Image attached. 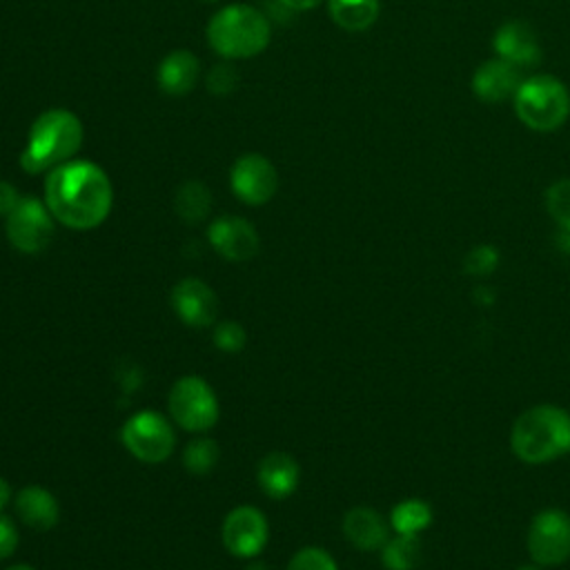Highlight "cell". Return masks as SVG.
<instances>
[{"label":"cell","instance_id":"6da1fadb","mask_svg":"<svg viewBox=\"0 0 570 570\" xmlns=\"http://www.w3.org/2000/svg\"><path fill=\"white\" fill-rule=\"evenodd\" d=\"M45 203L53 218L69 229H94L111 212L114 187L102 167L91 160H69L49 171Z\"/></svg>","mask_w":570,"mask_h":570},{"label":"cell","instance_id":"7a4b0ae2","mask_svg":"<svg viewBox=\"0 0 570 570\" xmlns=\"http://www.w3.org/2000/svg\"><path fill=\"white\" fill-rule=\"evenodd\" d=\"M85 138L80 118L62 107L42 111L29 134L27 145L20 151V167L27 174L51 171L78 154Z\"/></svg>","mask_w":570,"mask_h":570},{"label":"cell","instance_id":"3957f363","mask_svg":"<svg viewBox=\"0 0 570 570\" xmlns=\"http://www.w3.org/2000/svg\"><path fill=\"white\" fill-rule=\"evenodd\" d=\"M510 448L517 459L532 465L563 456L570 450V414L550 403L528 407L512 423Z\"/></svg>","mask_w":570,"mask_h":570},{"label":"cell","instance_id":"277c9868","mask_svg":"<svg viewBox=\"0 0 570 570\" xmlns=\"http://www.w3.org/2000/svg\"><path fill=\"white\" fill-rule=\"evenodd\" d=\"M272 24L265 13L249 4H227L207 24L209 47L225 60H247L267 49Z\"/></svg>","mask_w":570,"mask_h":570},{"label":"cell","instance_id":"5b68a950","mask_svg":"<svg viewBox=\"0 0 570 570\" xmlns=\"http://www.w3.org/2000/svg\"><path fill=\"white\" fill-rule=\"evenodd\" d=\"M517 118L534 131H554L570 116V91L554 76L523 78L514 94Z\"/></svg>","mask_w":570,"mask_h":570},{"label":"cell","instance_id":"8992f818","mask_svg":"<svg viewBox=\"0 0 570 570\" xmlns=\"http://www.w3.org/2000/svg\"><path fill=\"white\" fill-rule=\"evenodd\" d=\"M169 414L171 419L189 432L209 430L220 414L218 399L209 383L200 376H183L169 390Z\"/></svg>","mask_w":570,"mask_h":570},{"label":"cell","instance_id":"52a82bcc","mask_svg":"<svg viewBox=\"0 0 570 570\" xmlns=\"http://www.w3.org/2000/svg\"><path fill=\"white\" fill-rule=\"evenodd\" d=\"M120 441L129 454L145 463L165 461L176 445L169 421L154 410H140L131 414L120 428Z\"/></svg>","mask_w":570,"mask_h":570},{"label":"cell","instance_id":"ba28073f","mask_svg":"<svg viewBox=\"0 0 570 570\" xmlns=\"http://www.w3.org/2000/svg\"><path fill=\"white\" fill-rule=\"evenodd\" d=\"M4 218L7 238L22 254H38L53 238L56 218L47 203L36 196H20L18 205Z\"/></svg>","mask_w":570,"mask_h":570},{"label":"cell","instance_id":"9c48e42d","mask_svg":"<svg viewBox=\"0 0 570 570\" xmlns=\"http://www.w3.org/2000/svg\"><path fill=\"white\" fill-rule=\"evenodd\" d=\"M528 554L537 566H561L570 559V514L561 508L537 512L528 528Z\"/></svg>","mask_w":570,"mask_h":570},{"label":"cell","instance_id":"30bf717a","mask_svg":"<svg viewBox=\"0 0 570 570\" xmlns=\"http://www.w3.org/2000/svg\"><path fill=\"white\" fill-rule=\"evenodd\" d=\"M229 185L245 205H265L278 189V171L263 154H243L232 165Z\"/></svg>","mask_w":570,"mask_h":570},{"label":"cell","instance_id":"8fae6325","mask_svg":"<svg viewBox=\"0 0 570 570\" xmlns=\"http://www.w3.org/2000/svg\"><path fill=\"white\" fill-rule=\"evenodd\" d=\"M220 534H223V546L234 557L249 559L265 548L269 528H267L265 514L258 508L238 505L225 517Z\"/></svg>","mask_w":570,"mask_h":570},{"label":"cell","instance_id":"7c38bea8","mask_svg":"<svg viewBox=\"0 0 570 570\" xmlns=\"http://www.w3.org/2000/svg\"><path fill=\"white\" fill-rule=\"evenodd\" d=\"M209 245L227 261H249L258 254V232L247 218L218 216L207 229Z\"/></svg>","mask_w":570,"mask_h":570},{"label":"cell","instance_id":"4fadbf2b","mask_svg":"<svg viewBox=\"0 0 570 570\" xmlns=\"http://www.w3.org/2000/svg\"><path fill=\"white\" fill-rule=\"evenodd\" d=\"M171 307L178 314V318L189 327H207L216 321L218 314V298L214 289L200 281V278H183L174 285L171 294Z\"/></svg>","mask_w":570,"mask_h":570},{"label":"cell","instance_id":"5bb4252c","mask_svg":"<svg viewBox=\"0 0 570 570\" xmlns=\"http://www.w3.org/2000/svg\"><path fill=\"white\" fill-rule=\"evenodd\" d=\"M492 47L497 51V58H503L519 69L541 62V45L537 40V33L519 20L501 24L492 38Z\"/></svg>","mask_w":570,"mask_h":570},{"label":"cell","instance_id":"9a60e30c","mask_svg":"<svg viewBox=\"0 0 570 570\" xmlns=\"http://www.w3.org/2000/svg\"><path fill=\"white\" fill-rule=\"evenodd\" d=\"M521 69L503 58L483 62L472 76V91L483 102H501L514 98L521 87Z\"/></svg>","mask_w":570,"mask_h":570},{"label":"cell","instance_id":"2e32d148","mask_svg":"<svg viewBox=\"0 0 570 570\" xmlns=\"http://www.w3.org/2000/svg\"><path fill=\"white\" fill-rule=\"evenodd\" d=\"M158 87L169 96L189 94L200 78V62L189 49L169 51L158 65Z\"/></svg>","mask_w":570,"mask_h":570},{"label":"cell","instance_id":"e0dca14e","mask_svg":"<svg viewBox=\"0 0 570 570\" xmlns=\"http://www.w3.org/2000/svg\"><path fill=\"white\" fill-rule=\"evenodd\" d=\"M343 532L347 541L358 548V550H381L387 541V523L385 519L367 508V505H356L345 512L343 517Z\"/></svg>","mask_w":570,"mask_h":570},{"label":"cell","instance_id":"ac0fdd59","mask_svg":"<svg viewBox=\"0 0 570 570\" xmlns=\"http://www.w3.org/2000/svg\"><path fill=\"white\" fill-rule=\"evenodd\" d=\"M16 512L33 530H51L60 519L58 499L42 485H24L16 494Z\"/></svg>","mask_w":570,"mask_h":570},{"label":"cell","instance_id":"d6986e66","mask_svg":"<svg viewBox=\"0 0 570 570\" xmlns=\"http://www.w3.org/2000/svg\"><path fill=\"white\" fill-rule=\"evenodd\" d=\"M298 474V463L287 452H269L261 459L256 479L267 497L285 499L296 490Z\"/></svg>","mask_w":570,"mask_h":570},{"label":"cell","instance_id":"ffe728a7","mask_svg":"<svg viewBox=\"0 0 570 570\" xmlns=\"http://www.w3.org/2000/svg\"><path fill=\"white\" fill-rule=\"evenodd\" d=\"M330 18L345 31H365L379 18V0H330Z\"/></svg>","mask_w":570,"mask_h":570},{"label":"cell","instance_id":"44dd1931","mask_svg":"<svg viewBox=\"0 0 570 570\" xmlns=\"http://www.w3.org/2000/svg\"><path fill=\"white\" fill-rule=\"evenodd\" d=\"M174 207L185 223H200L212 209V194L200 180H187L178 187Z\"/></svg>","mask_w":570,"mask_h":570},{"label":"cell","instance_id":"7402d4cb","mask_svg":"<svg viewBox=\"0 0 570 570\" xmlns=\"http://www.w3.org/2000/svg\"><path fill=\"white\" fill-rule=\"evenodd\" d=\"M381 561L387 570H414L421 561L419 534H396L381 548Z\"/></svg>","mask_w":570,"mask_h":570},{"label":"cell","instance_id":"603a6c76","mask_svg":"<svg viewBox=\"0 0 570 570\" xmlns=\"http://www.w3.org/2000/svg\"><path fill=\"white\" fill-rule=\"evenodd\" d=\"M390 523L396 534H419L432 523V510L421 499H405L392 508Z\"/></svg>","mask_w":570,"mask_h":570},{"label":"cell","instance_id":"cb8c5ba5","mask_svg":"<svg viewBox=\"0 0 570 570\" xmlns=\"http://www.w3.org/2000/svg\"><path fill=\"white\" fill-rule=\"evenodd\" d=\"M218 454L220 452H218L216 441H212L207 436H198L187 443V448L183 452V465L191 474H207L218 463Z\"/></svg>","mask_w":570,"mask_h":570},{"label":"cell","instance_id":"d4e9b609","mask_svg":"<svg viewBox=\"0 0 570 570\" xmlns=\"http://www.w3.org/2000/svg\"><path fill=\"white\" fill-rule=\"evenodd\" d=\"M546 209L559 229L570 232V178H561L546 189Z\"/></svg>","mask_w":570,"mask_h":570},{"label":"cell","instance_id":"484cf974","mask_svg":"<svg viewBox=\"0 0 570 570\" xmlns=\"http://www.w3.org/2000/svg\"><path fill=\"white\" fill-rule=\"evenodd\" d=\"M287 570H338L334 559L321 550V548H303L298 550L289 563Z\"/></svg>","mask_w":570,"mask_h":570},{"label":"cell","instance_id":"4316f807","mask_svg":"<svg viewBox=\"0 0 570 570\" xmlns=\"http://www.w3.org/2000/svg\"><path fill=\"white\" fill-rule=\"evenodd\" d=\"M245 330L236 321H223L214 330V343L223 352H240L245 347Z\"/></svg>","mask_w":570,"mask_h":570},{"label":"cell","instance_id":"83f0119b","mask_svg":"<svg viewBox=\"0 0 570 570\" xmlns=\"http://www.w3.org/2000/svg\"><path fill=\"white\" fill-rule=\"evenodd\" d=\"M238 85V73L232 65L223 62V65H216L209 69L207 73V89L216 96H225V94H232Z\"/></svg>","mask_w":570,"mask_h":570},{"label":"cell","instance_id":"f1b7e54d","mask_svg":"<svg viewBox=\"0 0 570 570\" xmlns=\"http://www.w3.org/2000/svg\"><path fill=\"white\" fill-rule=\"evenodd\" d=\"M499 263V254L494 247L490 245H479L474 247L468 258H465V269L474 276H483V274H490Z\"/></svg>","mask_w":570,"mask_h":570},{"label":"cell","instance_id":"f546056e","mask_svg":"<svg viewBox=\"0 0 570 570\" xmlns=\"http://www.w3.org/2000/svg\"><path fill=\"white\" fill-rule=\"evenodd\" d=\"M18 539L20 537H18L16 523L0 512V561L13 554V550L18 548Z\"/></svg>","mask_w":570,"mask_h":570},{"label":"cell","instance_id":"4dcf8cb0","mask_svg":"<svg viewBox=\"0 0 570 570\" xmlns=\"http://www.w3.org/2000/svg\"><path fill=\"white\" fill-rule=\"evenodd\" d=\"M18 200H20L18 189L11 183L0 178V216H7L18 205Z\"/></svg>","mask_w":570,"mask_h":570},{"label":"cell","instance_id":"1f68e13d","mask_svg":"<svg viewBox=\"0 0 570 570\" xmlns=\"http://www.w3.org/2000/svg\"><path fill=\"white\" fill-rule=\"evenodd\" d=\"M274 2H278L281 7H285L289 11H307V9L318 7L323 0H274Z\"/></svg>","mask_w":570,"mask_h":570},{"label":"cell","instance_id":"d6a6232c","mask_svg":"<svg viewBox=\"0 0 570 570\" xmlns=\"http://www.w3.org/2000/svg\"><path fill=\"white\" fill-rule=\"evenodd\" d=\"M9 499H11V485H9L7 479L0 476V512H2V508L9 503Z\"/></svg>","mask_w":570,"mask_h":570},{"label":"cell","instance_id":"836d02e7","mask_svg":"<svg viewBox=\"0 0 570 570\" xmlns=\"http://www.w3.org/2000/svg\"><path fill=\"white\" fill-rule=\"evenodd\" d=\"M247 570H269V568L265 563H261V561H254V563H249Z\"/></svg>","mask_w":570,"mask_h":570},{"label":"cell","instance_id":"e575fe53","mask_svg":"<svg viewBox=\"0 0 570 570\" xmlns=\"http://www.w3.org/2000/svg\"><path fill=\"white\" fill-rule=\"evenodd\" d=\"M7 570H33L31 566H24V563H16V566H9Z\"/></svg>","mask_w":570,"mask_h":570},{"label":"cell","instance_id":"d590c367","mask_svg":"<svg viewBox=\"0 0 570 570\" xmlns=\"http://www.w3.org/2000/svg\"><path fill=\"white\" fill-rule=\"evenodd\" d=\"M517 570H539V566L537 563H525V566H519Z\"/></svg>","mask_w":570,"mask_h":570},{"label":"cell","instance_id":"8d00e7d4","mask_svg":"<svg viewBox=\"0 0 570 570\" xmlns=\"http://www.w3.org/2000/svg\"><path fill=\"white\" fill-rule=\"evenodd\" d=\"M207 2H216V0H207Z\"/></svg>","mask_w":570,"mask_h":570}]
</instances>
